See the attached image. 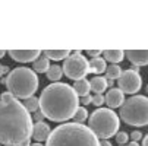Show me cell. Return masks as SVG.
Returning a JSON list of instances; mask_svg holds the SVG:
<instances>
[{
    "label": "cell",
    "mask_w": 148,
    "mask_h": 146,
    "mask_svg": "<svg viewBox=\"0 0 148 146\" xmlns=\"http://www.w3.org/2000/svg\"><path fill=\"white\" fill-rule=\"evenodd\" d=\"M32 118L22 102L9 91L0 95V143L22 146L32 137Z\"/></svg>",
    "instance_id": "obj_1"
},
{
    "label": "cell",
    "mask_w": 148,
    "mask_h": 146,
    "mask_svg": "<svg viewBox=\"0 0 148 146\" xmlns=\"http://www.w3.org/2000/svg\"><path fill=\"white\" fill-rule=\"evenodd\" d=\"M79 108V99L68 83L54 82L44 88L40 96V111L51 121H66L73 118Z\"/></svg>",
    "instance_id": "obj_2"
},
{
    "label": "cell",
    "mask_w": 148,
    "mask_h": 146,
    "mask_svg": "<svg viewBox=\"0 0 148 146\" xmlns=\"http://www.w3.org/2000/svg\"><path fill=\"white\" fill-rule=\"evenodd\" d=\"M46 146H100V140L84 124L65 123L51 130Z\"/></svg>",
    "instance_id": "obj_3"
},
{
    "label": "cell",
    "mask_w": 148,
    "mask_h": 146,
    "mask_svg": "<svg viewBox=\"0 0 148 146\" xmlns=\"http://www.w3.org/2000/svg\"><path fill=\"white\" fill-rule=\"evenodd\" d=\"M6 88L15 96L25 99L32 96L38 89V77L32 69L16 67L6 76Z\"/></svg>",
    "instance_id": "obj_4"
},
{
    "label": "cell",
    "mask_w": 148,
    "mask_h": 146,
    "mask_svg": "<svg viewBox=\"0 0 148 146\" xmlns=\"http://www.w3.org/2000/svg\"><path fill=\"white\" fill-rule=\"evenodd\" d=\"M120 126V118L110 108H98L88 117L90 130L101 140H109L116 136Z\"/></svg>",
    "instance_id": "obj_5"
},
{
    "label": "cell",
    "mask_w": 148,
    "mask_h": 146,
    "mask_svg": "<svg viewBox=\"0 0 148 146\" xmlns=\"http://www.w3.org/2000/svg\"><path fill=\"white\" fill-rule=\"evenodd\" d=\"M120 118L129 126H148V96L134 95L120 107Z\"/></svg>",
    "instance_id": "obj_6"
},
{
    "label": "cell",
    "mask_w": 148,
    "mask_h": 146,
    "mask_svg": "<svg viewBox=\"0 0 148 146\" xmlns=\"http://www.w3.org/2000/svg\"><path fill=\"white\" fill-rule=\"evenodd\" d=\"M63 73L75 82L85 79L87 73H90V61L81 54V51H75L63 61Z\"/></svg>",
    "instance_id": "obj_7"
},
{
    "label": "cell",
    "mask_w": 148,
    "mask_h": 146,
    "mask_svg": "<svg viewBox=\"0 0 148 146\" xmlns=\"http://www.w3.org/2000/svg\"><path fill=\"white\" fill-rule=\"evenodd\" d=\"M117 85H119V89L123 92V94H136L141 86H142V77L141 75L134 70V69H126L122 72V76L117 79Z\"/></svg>",
    "instance_id": "obj_8"
},
{
    "label": "cell",
    "mask_w": 148,
    "mask_h": 146,
    "mask_svg": "<svg viewBox=\"0 0 148 146\" xmlns=\"http://www.w3.org/2000/svg\"><path fill=\"white\" fill-rule=\"evenodd\" d=\"M10 58L18 61V63H29V61H34L43 54V51L40 50H9L8 51Z\"/></svg>",
    "instance_id": "obj_9"
},
{
    "label": "cell",
    "mask_w": 148,
    "mask_h": 146,
    "mask_svg": "<svg viewBox=\"0 0 148 146\" xmlns=\"http://www.w3.org/2000/svg\"><path fill=\"white\" fill-rule=\"evenodd\" d=\"M106 99V104L109 105V108H117V107H122L123 102H125V94L119 89V88H110L107 91L104 96Z\"/></svg>",
    "instance_id": "obj_10"
},
{
    "label": "cell",
    "mask_w": 148,
    "mask_h": 146,
    "mask_svg": "<svg viewBox=\"0 0 148 146\" xmlns=\"http://www.w3.org/2000/svg\"><path fill=\"white\" fill-rule=\"evenodd\" d=\"M125 56L135 66H147L148 65V50H128Z\"/></svg>",
    "instance_id": "obj_11"
},
{
    "label": "cell",
    "mask_w": 148,
    "mask_h": 146,
    "mask_svg": "<svg viewBox=\"0 0 148 146\" xmlns=\"http://www.w3.org/2000/svg\"><path fill=\"white\" fill-rule=\"evenodd\" d=\"M50 134H51V130H50V126H49L47 123H44V121H37V123L34 124V127H32V137H34L38 143H41L43 140H47Z\"/></svg>",
    "instance_id": "obj_12"
},
{
    "label": "cell",
    "mask_w": 148,
    "mask_h": 146,
    "mask_svg": "<svg viewBox=\"0 0 148 146\" xmlns=\"http://www.w3.org/2000/svg\"><path fill=\"white\" fill-rule=\"evenodd\" d=\"M90 85H91V91L95 94H103L106 89L109 88L107 85V79L104 76H94L91 80H90Z\"/></svg>",
    "instance_id": "obj_13"
},
{
    "label": "cell",
    "mask_w": 148,
    "mask_h": 146,
    "mask_svg": "<svg viewBox=\"0 0 148 146\" xmlns=\"http://www.w3.org/2000/svg\"><path fill=\"white\" fill-rule=\"evenodd\" d=\"M103 58L106 61H110L113 65H117L119 61L125 58V51L123 50H104L103 51Z\"/></svg>",
    "instance_id": "obj_14"
},
{
    "label": "cell",
    "mask_w": 148,
    "mask_h": 146,
    "mask_svg": "<svg viewBox=\"0 0 148 146\" xmlns=\"http://www.w3.org/2000/svg\"><path fill=\"white\" fill-rule=\"evenodd\" d=\"M73 91L78 96H85V95H90V91H91V85H90V80L87 79H81V80H76L73 83Z\"/></svg>",
    "instance_id": "obj_15"
},
{
    "label": "cell",
    "mask_w": 148,
    "mask_h": 146,
    "mask_svg": "<svg viewBox=\"0 0 148 146\" xmlns=\"http://www.w3.org/2000/svg\"><path fill=\"white\" fill-rule=\"evenodd\" d=\"M50 60L44 56V54H41L34 63H32V70L37 72V73H47V70L50 69Z\"/></svg>",
    "instance_id": "obj_16"
},
{
    "label": "cell",
    "mask_w": 148,
    "mask_h": 146,
    "mask_svg": "<svg viewBox=\"0 0 148 146\" xmlns=\"http://www.w3.org/2000/svg\"><path fill=\"white\" fill-rule=\"evenodd\" d=\"M107 70V66H106V60L103 57H95V58H91L90 61V73H94V75H101Z\"/></svg>",
    "instance_id": "obj_17"
},
{
    "label": "cell",
    "mask_w": 148,
    "mask_h": 146,
    "mask_svg": "<svg viewBox=\"0 0 148 146\" xmlns=\"http://www.w3.org/2000/svg\"><path fill=\"white\" fill-rule=\"evenodd\" d=\"M43 54L49 58V60H66L69 56H71V51L69 50H46L43 51Z\"/></svg>",
    "instance_id": "obj_18"
},
{
    "label": "cell",
    "mask_w": 148,
    "mask_h": 146,
    "mask_svg": "<svg viewBox=\"0 0 148 146\" xmlns=\"http://www.w3.org/2000/svg\"><path fill=\"white\" fill-rule=\"evenodd\" d=\"M22 105L28 110V113H37L40 110V98H37L35 95L22 99Z\"/></svg>",
    "instance_id": "obj_19"
},
{
    "label": "cell",
    "mask_w": 148,
    "mask_h": 146,
    "mask_svg": "<svg viewBox=\"0 0 148 146\" xmlns=\"http://www.w3.org/2000/svg\"><path fill=\"white\" fill-rule=\"evenodd\" d=\"M63 76V69L59 66V65H51L50 66V69L47 70V77L50 79V80H53V83L54 82H59V79Z\"/></svg>",
    "instance_id": "obj_20"
},
{
    "label": "cell",
    "mask_w": 148,
    "mask_h": 146,
    "mask_svg": "<svg viewBox=\"0 0 148 146\" xmlns=\"http://www.w3.org/2000/svg\"><path fill=\"white\" fill-rule=\"evenodd\" d=\"M106 75H107V79L110 80H116L122 76V69L119 65H110L107 66V70H106Z\"/></svg>",
    "instance_id": "obj_21"
},
{
    "label": "cell",
    "mask_w": 148,
    "mask_h": 146,
    "mask_svg": "<svg viewBox=\"0 0 148 146\" xmlns=\"http://www.w3.org/2000/svg\"><path fill=\"white\" fill-rule=\"evenodd\" d=\"M87 118H88V111H87V108H85V107H79V108L76 110V113H75V115H73L72 120H73V123L82 124Z\"/></svg>",
    "instance_id": "obj_22"
},
{
    "label": "cell",
    "mask_w": 148,
    "mask_h": 146,
    "mask_svg": "<svg viewBox=\"0 0 148 146\" xmlns=\"http://www.w3.org/2000/svg\"><path fill=\"white\" fill-rule=\"evenodd\" d=\"M128 139H129V134L126 133V132H117V134H116V142H117L119 145H125L126 142H128Z\"/></svg>",
    "instance_id": "obj_23"
},
{
    "label": "cell",
    "mask_w": 148,
    "mask_h": 146,
    "mask_svg": "<svg viewBox=\"0 0 148 146\" xmlns=\"http://www.w3.org/2000/svg\"><path fill=\"white\" fill-rule=\"evenodd\" d=\"M104 102H106V99H104V96H103L101 94H95V95L92 96V104H94L95 107H101Z\"/></svg>",
    "instance_id": "obj_24"
},
{
    "label": "cell",
    "mask_w": 148,
    "mask_h": 146,
    "mask_svg": "<svg viewBox=\"0 0 148 146\" xmlns=\"http://www.w3.org/2000/svg\"><path fill=\"white\" fill-rule=\"evenodd\" d=\"M131 137H132V142H138V140L142 137V133H141V132H138V130H135V132H132V133H131Z\"/></svg>",
    "instance_id": "obj_25"
},
{
    "label": "cell",
    "mask_w": 148,
    "mask_h": 146,
    "mask_svg": "<svg viewBox=\"0 0 148 146\" xmlns=\"http://www.w3.org/2000/svg\"><path fill=\"white\" fill-rule=\"evenodd\" d=\"M81 102L84 104V105H88V104H92V96L91 95H85L81 98Z\"/></svg>",
    "instance_id": "obj_26"
},
{
    "label": "cell",
    "mask_w": 148,
    "mask_h": 146,
    "mask_svg": "<svg viewBox=\"0 0 148 146\" xmlns=\"http://www.w3.org/2000/svg\"><path fill=\"white\" fill-rule=\"evenodd\" d=\"M87 53H88V54H90L92 58H95V57H98V56H100L103 51H101V50H88Z\"/></svg>",
    "instance_id": "obj_27"
},
{
    "label": "cell",
    "mask_w": 148,
    "mask_h": 146,
    "mask_svg": "<svg viewBox=\"0 0 148 146\" xmlns=\"http://www.w3.org/2000/svg\"><path fill=\"white\" fill-rule=\"evenodd\" d=\"M6 73H9V67L5 66V65H0V77L5 76Z\"/></svg>",
    "instance_id": "obj_28"
},
{
    "label": "cell",
    "mask_w": 148,
    "mask_h": 146,
    "mask_svg": "<svg viewBox=\"0 0 148 146\" xmlns=\"http://www.w3.org/2000/svg\"><path fill=\"white\" fill-rule=\"evenodd\" d=\"M100 146H112L109 140H100Z\"/></svg>",
    "instance_id": "obj_29"
},
{
    "label": "cell",
    "mask_w": 148,
    "mask_h": 146,
    "mask_svg": "<svg viewBox=\"0 0 148 146\" xmlns=\"http://www.w3.org/2000/svg\"><path fill=\"white\" fill-rule=\"evenodd\" d=\"M142 146H148V134L144 136V139H142Z\"/></svg>",
    "instance_id": "obj_30"
},
{
    "label": "cell",
    "mask_w": 148,
    "mask_h": 146,
    "mask_svg": "<svg viewBox=\"0 0 148 146\" xmlns=\"http://www.w3.org/2000/svg\"><path fill=\"white\" fill-rule=\"evenodd\" d=\"M31 146H46V145H43V143H38V142H35V143H31Z\"/></svg>",
    "instance_id": "obj_31"
},
{
    "label": "cell",
    "mask_w": 148,
    "mask_h": 146,
    "mask_svg": "<svg viewBox=\"0 0 148 146\" xmlns=\"http://www.w3.org/2000/svg\"><path fill=\"white\" fill-rule=\"evenodd\" d=\"M5 53H6V51H5V50H0V58H2V57H3V56H5Z\"/></svg>",
    "instance_id": "obj_32"
},
{
    "label": "cell",
    "mask_w": 148,
    "mask_h": 146,
    "mask_svg": "<svg viewBox=\"0 0 148 146\" xmlns=\"http://www.w3.org/2000/svg\"><path fill=\"white\" fill-rule=\"evenodd\" d=\"M129 146H139V145H138L136 142H131V143H129Z\"/></svg>",
    "instance_id": "obj_33"
},
{
    "label": "cell",
    "mask_w": 148,
    "mask_h": 146,
    "mask_svg": "<svg viewBox=\"0 0 148 146\" xmlns=\"http://www.w3.org/2000/svg\"><path fill=\"white\" fill-rule=\"evenodd\" d=\"M145 89H147V92H148V86H147V88H145Z\"/></svg>",
    "instance_id": "obj_34"
}]
</instances>
